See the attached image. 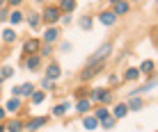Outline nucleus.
Returning a JSON list of instances; mask_svg holds the SVG:
<instances>
[{"instance_id": "obj_4", "label": "nucleus", "mask_w": 158, "mask_h": 132, "mask_svg": "<svg viewBox=\"0 0 158 132\" xmlns=\"http://www.w3.org/2000/svg\"><path fill=\"white\" fill-rule=\"evenodd\" d=\"M41 48V43L37 41V39H28L23 43V50H25V55H37V50Z\"/></svg>"}, {"instance_id": "obj_37", "label": "nucleus", "mask_w": 158, "mask_h": 132, "mask_svg": "<svg viewBox=\"0 0 158 132\" xmlns=\"http://www.w3.org/2000/svg\"><path fill=\"white\" fill-rule=\"evenodd\" d=\"M0 132H5V125H0Z\"/></svg>"}, {"instance_id": "obj_16", "label": "nucleus", "mask_w": 158, "mask_h": 132, "mask_svg": "<svg viewBox=\"0 0 158 132\" xmlns=\"http://www.w3.org/2000/svg\"><path fill=\"white\" fill-rule=\"evenodd\" d=\"M28 23H30V27H32V30H37V27H39V23H41L39 14H35V12H32V14L28 16Z\"/></svg>"}, {"instance_id": "obj_10", "label": "nucleus", "mask_w": 158, "mask_h": 132, "mask_svg": "<svg viewBox=\"0 0 158 132\" xmlns=\"http://www.w3.org/2000/svg\"><path fill=\"white\" fill-rule=\"evenodd\" d=\"M112 5H115V16H122V14L128 12V2H124V0H117Z\"/></svg>"}, {"instance_id": "obj_26", "label": "nucleus", "mask_w": 158, "mask_h": 132, "mask_svg": "<svg viewBox=\"0 0 158 132\" xmlns=\"http://www.w3.org/2000/svg\"><path fill=\"white\" fill-rule=\"evenodd\" d=\"M44 98H46V96H44L41 91H32V103H35V105H39V103H44Z\"/></svg>"}, {"instance_id": "obj_2", "label": "nucleus", "mask_w": 158, "mask_h": 132, "mask_svg": "<svg viewBox=\"0 0 158 132\" xmlns=\"http://www.w3.org/2000/svg\"><path fill=\"white\" fill-rule=\"evenodd\" d=\"M103 68H106V62H94V64H87L80 78H83V80H89V78H94V75L99 73V71H103Z\"/></svg>"}, {"instance_id": "obj_11", "label": "nucleus", "mask_w": 158, "mask_h": 132, "mask_svg": "<svg viewBox=\"0 0 158 132\" xmlns=\"http://www.w3.org/2000/svg\"><path fill=\"white\" fill-rule=\"evenodd\" d=\"M83 125H85L87 130H96V125H99V118H96V116H85V118H83Z\"/></svg>"}, {"instance_id": "obj_20", "label": "nucleus", "mask_w": 158, "mask_h": 132, "mask_svg": "<svg viewBox=\"0 0 158 132\" xmlns=\"http://www.w3.org/2000/svg\"><path fill=\"white\" fill-rule=\"evenodd\" d=\"M19 107H21V100H19V96H14L12 100L7 103V112H16Z\"/></svg>"}, {"instance_id": "obj_17", "label": "nucleus", "mask_w": 158, "mask_h": 132, "mask_svg": "<svg viewBox=\"0 0 158 132\" xmlns=\"http://www.w3.org/2000/svg\"><path fill=\"white\" fill-rule=\"evenodd\" d=\"M2 41H5V43H14V41H16V32H14V30H5V32H2Z\"/></svg>"}, {"instance_id": "obj_29", "label": "nucleus", "mask_w": 158, "mask_h": 132, "mask_svg": "<svg viewBox=\"0 0 158 132\" xmlns=\"http://www.w3.org/2000/svg\"><path fill=\"white\" fill-rule=\"evenodd\" d=\"M0 75H2V78H12V75H14V68H12V66H5V68L0 71Z\"/></svg>"}, {"instance_id": "obj_5", "label": "nucleus", "mask_w": 158, "mask_h": 132, "mask_svg": "<svg viewBox=\"0 0 158 132\" xmlns=\"http://www.w3.org/2000/svg\"><path fill=\"white\" fill-rule=\"evenodd\" d=\"M57 37H60V32H57V27H53V25L44 32V41H46V43H55Z\"/></svg>"}, {"instance_id": "obj_32", "label": "nucleus", "mask_w": 158, "mask_h": 132, "mask_svg": "<svg viewBox=\"0 0 158 132\" xmlns=\"http://www.w3.org/2000/svg\"><path fill=\"white\" fill-rule=\"evenodd\" d=\"M60 21H62L64 25H69V23L73 21V16H71V14H64V16H60Z\"/></svg>"}, {"instance_id": "obj_33", "label": "nucleus", "mask_w": 158, "mask_h": 132, "mask_svg": "<svg viewBox=\"0 0 158 132\" xmlns=\"http://www.w3.org/2000/svg\"><path fill=\"white\" fill-rule=\"evenodd\" d=\"M0 21H7V9L0 7Z\"/></svg>"}, {"instance_id": "obj_3", "label": "nucleus", "mask_w": 158, "mask_h": 132, "mask_svg": "<svg viewBox=\"0 0 158 132\" xmlns=\"http://www.w3.org/2000/svg\"><path fill=\"white\" fill-rule=\"evenodd\" d=\"M60 16H62V12H60L57 7H48L46 12H44V18L41 21H46L48 25H55L57 21H60Z\"/></svg>"}, {"instance_id": "obj_34", "label": "nucleus", "mask_w": 158, "mask_h": 132, "mask_svg": "<svg viewBox=\"0 0 158 132\" xmlns=\"http://www.w3.org/2000/svg\"><path fill=\"white\" fill-rule=\"evenodd\" d=\"M41 55H44V57H48V55H51V48L44 46V48H41Z\"/></svg>"}, {"instance_id": "obj_7", "label": "nucleus", "mask_w": 158, "mask_h": 132, "mask_svg": "<svg viewBox=\"0 0 158 132\" xmlns=\"http://www.w3.org/2000/svg\"><path fill=\"white\" fill-rule=\"evenodd\" d=\"M46 78H48V80H57V78H60V66H57V62L48 64V68H46Z\"/></svg>"}, {"instance_id": "obj_39", "label": "nucleus", "mask_w": 158, "mask_h": 132, "mask_svg": "<svg viewBox=\"0 0 158 132\" xmlns=\"http://www.w3.org/2000/svg\"><path fill=\"white\" fill-rule=\"evenodd\" d=\"M110 2H117V0H110Z\"/></svg>"}, {"instance_id": "obj_30", "label": "nucleus", "mask_w": 158, "mask_h": 132, "mask_svg": "<svg viewBox=\"0 0 158 132\" xmlns=\"http://www.w3.org/2000/svg\"><path fill=\"white\" fill-rule=\"evenodd\" d=\"M103 128H106V130H112V128H115V118H110V116L103 118Z\"/></svg>"}, {"instance_id": "obj_13", "label": "nucleus", "mask_w": 158, "mask_h": 132, "mask_svg": "<svg viewBox=\"0 0 158 132\" xmlns=\"http://www.w3.org/2000/svg\"><path fill=\"white\" fill-rule=\"evenodd\" d=\"M142 107H144V100H142V98H138V96H133V98H131L128 109H135V112H138V109H142Z\"/></svg>"}, {"instance_id": "obj_21", "label": "nucleus", "mask_w": 158, "mask_h": 132, "mask_svg": "<svg viewBox=\"0 0 158 132\" xmlns=\"http://www.w3.org/2000/svg\"><path fill=\"white\" fill-rule=\"evenodd\" d=\"M92 107V103L89 100H78V105H76V109H78L80 114H87V109Z\"/></svg>"}, {"instance_id": "obj_24", "label": "nucleus", "mask_w": 158, "mask_h": 132, "mask_svg": "<svg viewBox=\"0 0 158 132\" xmlns=\"http://www.w3.org/2000/svg\"><path fill=\"white\" fill-rule=\"evenodd\" d=\"M124 78H126V80H138V78H140V71H138V68H128Z\"/></svg>"}, {"instance_id": "obj_14", "label": "nucleus", "mask_w": 158, "mask_h": 132, "mask_svg": "<svg viewBox=\"0 0 158 132\" xmlns=\"http://www.w3.org/2000/svg\"><path fill=\"white\" fill-rule=\"evenodd\" d=\"M5 128H7L9 132H21V130H23V123H21L19 118H14V121H9V123L5 125Z\"/></svg>"}, {"instance_id": "obj_40", "label": "nucleus", "mask_w": 158, "mask_h": 132, "mask_svg": "<svg viewBox=\"0 0 158 132\" xmlns=\"http://www.w3.org/2000/svg\"><path fill=\"white\" fill-rule=\"evenodd\" d=\"M135 2H140V0H135Z\"/></svg>"}, {"instance_id": "obj_38", "label": "nucleus", "mask_w": 158, "mask_h": 132, "mask_svg": "<svg viewBox=\"0 0 158 132\" xmlns=\"http://www.w3.org/2000/svg\"><path fill=\"white\" fill-rule=\"evenodd\" d=\"M2 5H5V0H0V7H2Z\"/></svg>"}, {"instance_id": "obj_8", "label": "nucleus", "mask_w": 158, "mask_h": 132, "mask_svg": "<svg viewBox=\"0 0 158 132\" xmlns=\"http://www.w3.org/2000/svg\"><path fill=\"white\" fill-rule=\"evenodd\" d=\"M46 121H48L46 116H39V118H32V121H30V123H28V125H25V128H28L30 132H35V130H39V128H41V125H46Z\"/></svg>"}, {"instance_id": "obj_23", "label": "nucleus", "mask_w": 158, "mask_h": 132, "mask_svg": "<svg viewBox=\"0 0 158 132\" xmlns=\"http://www.w3.org/2000/svg\"><path fill=\"white\" fill-rule=\"evenodd\" d=\"M140 73H151V71H154V62H151V59H147V62H142V66H140Z\"/></svg>"}, {"instance_id": "obj_35", "label": "nucleus", "mask_w": 158, "mask_h": 132, "mask_svg": "<svg viewBox=\"0 0 158 132\" xmlns=\"http://www.w3.org/2000/svg\"><path fill=\"white\" fill-rule=\"evenodd\" d=\"M5 2H9V5H14V7H19V5L23 2V0H5Z\"/></svg>"}, {"instance_id": "obj_1", "label": "nucleus", "mask_w": 158, "mask_h": 132, "mask_svg": "<svg viewBox=\"0 0 158 132\" xmlns=\"http://www.w3.org/2000/svg\"><path fill=\"white\" fill-rule=\"evenodd\" d=\"M110 52H112V43H103V46L99 48V50H96V52L92 55L89 59H87V64H94V62H106Z\"/></svg>"}, {"instance_id": "obj_36", "label": "nucleus", "mask_w": 158, "mask_h": 132, "mask_svg": "<svg viewBox=\"0 0 158 132\" xmlns=\"http://www.w3.org/2000/svg\"><path fill=\"white\" fill-rule=\"evenodd\" d=\"M2 118H5V109L0 107V121H2Z\"/></svg>"}, {"instance_id": "obj_6", "label": "nucleus", "mask_w": 158, "mask_h": 132, "mask_svg": "<svg viewBox=\"0 0 158 132\" xmlns=\"http://www.w3.org/2000/svg\"><path fill=\"white\" fill-rule=\"evenodd\" d=\"M99 21H101L103 25H115L117 23V16H115V12H101Z\"/></svg>"}, {"instance_id": "obj_27", "label": "nucleus", "mask_w": 158, "mask_h": 132, "mask_svg": "<svg viewBox=\"0 0 158 132\" xmlns=\"http://www.w3.org/2000/svg\"><path fill=\"white\" fill-rule=\"evenodd\" d=\"M80 27H83V30H92V18L89 16H83V18H80Z\"/></svg>"}, {"instance_id": "obj_19", "label": "nucleus", "mask_w": 158, "mask_h": 132, "mask_svg": "<svg viewBox=\"0 0 158 132\" xmlns=\"http://www.w3.org/2000/svg\"><path fill=\"white\" fill-rule=\"evenodd\" d=\"M103 96H106V91L103 89H92V93H89V100H103Z\"/></svg>"}, {"instance_id": "obj_12", "label": "nucleus", "mask_w": 158, "mask_h": 132, "mask_svg": "<svg viewBox=\"0 0 158 132\" xmlns=\"http://www.w3.org/2000/svg\"><path fill=\"white\" fill-rule=\"evenodd\" d=\"M39 62H41V59H39V55H32V57L25 59V66H28L30 71H35V68H39Z\"/></svg>"}, {"instance_id": "obj_25", "label": "nucleus", "mask_w": 158, "mask_h": 132, "mask_svg": "<svg viewBox=\"0 0 158 132\" xmlns=\"http://www.w3.org/2000/svg\"><path fill=\"white\" fill-rule=\"evenodd\" d=\"M9 21H12L14 25H19L21 21H23V14H21V12H12V14H9Z\"/></svg>"}, {"instance_id": "obj_15", "label": "nucleus", "mask_w": 158, "mask_h": 132, "mask_svg": "<svg viewBox=\"0 0 158 132\" xmlns=\"http://www.w3.org/2000/svg\"><path fill=\"white\" fill-rule=\"evenodd\" d=\"M128 114V105H124V103H119V105L115 107V118H122Z\"/></svg>"}, {"instance_id": "obj_18", "label": "nucleus", "mask_w": 158, "mask_h": 132, "mask_svg": "<svg viewBox=\"0 0 158 132\" xmlns=\"http://www.w3.org/2000/svg\"><path fill=\"white\" fill-rule=\"evenodd\" d=\"M67 109H69V103H60V105L53 109V114H55V116H64V114H67Z\"/></svg>"}, {"instance_id": "obj_22", "label": "nucleus", "mask_w": 158, "mask_h": 132, "mask_svg": "<svg viewBox=\"0 0 158 132\" xmlns=\"http://www.w3.org/2000/svg\"><path fill=\"white\" fill-rule=\"evenodd\" d=\"M21 89V96H32V91H35V87H32V82H25L23 87H19Z\"/></svg>"}, {"instance_id": "obj_9", "label": "nucleus", "mask_w": 158, "mask_h": 132, "mask_svg": "<svg viewBox=\"0 0 158 132\" xmlns=\"http://www.w3.org/2000/svg\"><path fill=\"white\" fill-rule=\"evenodd\" d=\"M60 12H67V14H71L73 9H76V0H60Z\"/></svg>"}, {"instance_id": "obj_28", "label": "nucleus", "mask_w": 158, "mask_h": 132, "mask_svg": "<svg viewBox=\"0 0 158 132\" xmlns=\"http://www.w3.org/2000/svg\"><path fill=\"white\" fill-rule=\"evenodd\" d=\"M96 118H99V121L108 118V109H106V107H99V109H96Z\"/></svg>"}, {"instance_id": "obj_31", "label": "nucleus", "mask_w": 158, "mask_h": 132, "mask_svg": "<svg viewBox=\"0 0 158 132\" xmlns=\"http://www.w3.org/2000/svg\"><path fill=\"white\" fill-rule=\"evenodd\" d=\"M41 87H44V89H53V87H55V80H48L46 78V80L41 82Z\"/></svg>"}]
</instances>
